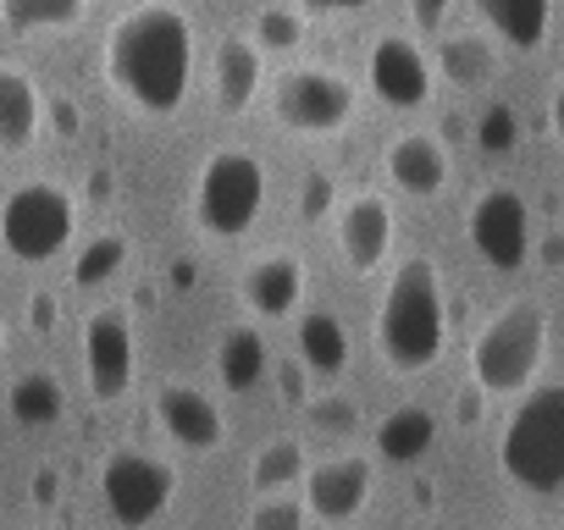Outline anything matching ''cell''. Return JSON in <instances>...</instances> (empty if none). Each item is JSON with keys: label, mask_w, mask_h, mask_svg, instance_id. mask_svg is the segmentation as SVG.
Returning <instances> with one entry per match:
<instances>
[{"label": "cell", "mask_w": 564, "mask_h": 530, "mask_svg": "<svg viewBox=\"0 0 564 530\" xmlns=\"http://www.w3.org/2000/svg\"><path fill=\"white\" fill-rule=\"evenodd\" d=\"M100 73L117 89V100H128L139 117L183 111L194 89V23L172 0H144L106 29Z\"/></svg>", "instance_id": "6da1fadb"}, {"label": "cell", "mask_w": 564, "mask_h": 530, "mask_svg": "<svg viewBox=\"0 0 564 530\" xmlns=\"http://www.w3.org/2000/svg\"><path fill=\"white\" fill-rule=\"evenodd\" d=\"M443 343H448L443 277L426 254H410L393 265V277L377 299V354L393 376H421L437 365Z\"/></svg>", "instance_id": "7a4b0ae2"}, {"label": "cell", "mask_w": 564, "mask_h": 530, "mask_svg": "<svg viewBox=\"0 0 564 530\" xmlns=\"http://www.w3.org/2000/svg\"><path fill=\"white\" fill-rule=\"evenodd\" d=\"M547 360V310L520 294L509 299L470 343V387L481 398H520L536 387Z\"/></svg>", "instance_id": "3957f363"}, {"label": "cell", "mask_w": 564, "mask_h": 530, "mask_svg": "<svg viewBox=\"0 0 564 530\" xmlns=\"http://www.w3.org/2000/svg\"><path fill=\"white\" fill-rule=\"evenodd\" d=\"M498 470L520 492H536V497L564 492V382H542L520 393L498 437Z\"/></svg>", "instance_id": "277c9868"}, {"label": "cell", "mask_w": 564, "mask_h": 530, "mask_svg": "<svg viewBox=\"0 0 564 530\" xmlns=\"http://www.w3.org/2000/svg\"><path fill=\"white\" fill-rule=\"evenodd\" d=\"M265 194H271V177H265L260 155H249V150H216L194 172L188 210H194V227L205 238L232 243V238H243L254 227V216L265 210Z\"/></svg>", "instance_id": "5b68a950"}, {"label": "cell", "mask_w": 564, "mask_h": 530, "mask_svg": "<svg viewBox=\"0 0 564 530\" xmlns=\"http://www.w3.org/2000/svg\"><path fill=\"white\" fill-rule=\"evenodd\" d=\"M73 232H78V199H73V188H62L51 177L18 183L0 199V249L23 265L56 260L73 243Z\"/></svg>", "instance_id": "8992f818"}, {"label": "cell", "mask_w": 564, "mask_h": 530, "mask_svg": "<svg viewBox=\"0 0 564 530\" xmlns=\"http://www.w3.org/2000/svg\"><path fill=\"white\" fill-rule=\"evenodd\" d=\"M271 117L300 139H333L355 122V84L327 67H294L271 84Z\"/></svg>", "instance_id": "52a82bcc"}, {"label": "cell", "mask_w": 564, "mask_h": 530, "mask_svg": "<svg viewBox=\"0 0 564 530\" xmlns=\"http://www.w3.org/2000/svg\"><path fill=\"white\" fill-rule=\"evenodd\" d=\"M172 492H177V475H172V464L155 459V453L117 448V453L100 464V497H106L111 519L128 525V530L161 519V508L172 503Z\"/></svg>", "instance_id": "ba28073f"}, {"label": "cell", "mask_w": 564, "mask_h": 530, "mask_svg": "<svg viewBox=\"0 0 564 530\" xmlns=\"http://www.w3.org/2000/svg\"><path fill=\"white\" fill-rule=\"evenodd\" d=\"M465 227H470L476 254L492 265V272H520V265L531 260V243H536L531 238V205L514 188H481Z\"/></svg>", "instance_id": "9c48e42d"}, {"label": "cell", "mask_w": 564, "mask_h": 530, "mask_svg": "<svg viewBox=\"0 0 564 530\" xmlns=\"http://www.w3.org/2000/svg\"><path fill=\"white\" fill-rule=\"evenodd\" d=\"M139 376V343L133 321L122 310H95L84 327V382L95 404H117Z\"/></svg>", "instance_id": "30bf717a"}, {"label": "cell", "mask_w": 564, "mask_h": 530, "mask_svg": "<svg viewBox=\"0 0 564 530\" xmlns=\"http://www.w3.org/2000/svg\"><path fill=\"white\" fill-rule=\"evenodd\" d=\"M366 89L388 106V111H421L432 100V62L410 34H382L371 40L366 56Z\"/></svg>", "instance_id": "8fae6325"}, {"label": "cell", "mask_w": 564, "mask_h": 530, "mask_svg": "<svg viewBox=\"0 0 564 530\" xmlns=\"http://www.w3.org/2000/svg\"><path fill=\"white\" fill-rule=\"evenodd\" d=\"M333 232H338V254L355 277H371L377 265L388 260L393 249V210L382 194H355V199H338L333 210Z\"/></svg>", "instance_id": "7c38bea8"}, {"label": "cell", "mask_w": 564, "mask_h": 530, "mask_svg": "<svg viewBox=\"0 0 564 530\" xmlns=\"http://www.w3.org/2000/svg\"><path fill=\"white\" fill-rule=\"evenodd\" d=\"M371 492H377V470H371V459H360V453H338V459H327V464L311 470L305 508H311V519H322V525H349V519L366 514Z\"/></svg>", "instance_id": "4fadbf2b"}, {"label": "cell", "mask_w": 564, "mask_h": 530, "mask_svg": "<svg viewBox=\"0 0 564 530\" xmlns=\"http://www.w3.org/2000/svg\"><path fill=\"white\" fill-rule=\"evenodd\" d=\"M155 426H161L177 448H188V453H216V448L227 442V415H221V404L205 398L199 387H177V382L155 393Z\"/></svg>", "instance_id": "5bb4252c"}, {"label": "cell", "mask_w": 564, "mask_h": 530, "mask_svg": "<svg viewBox=\"0 0 564 530\" xmlns=\"http://www.w3.org/2000/svg\"><path fill=\"white\" fill-rule=\"evenodd\" d=\"M238 299L260 321H289L305 299V265L294 254H254L238 277Z\"/></svg>", "instance_id": "9a60e30c"}, {"label": "cell", "mask_w": 564, "mask_h": 530, "mask_svg": "<svg viewBox=\"0 0 564 530\" xmlns=\"http://www.w3.org/2000/svg\"><path fill=\"white\" fill-rule=\"evenodd\" d=\"M382 172H388V183L399 194L437 199L448 188V177H454V155H448V144L437 133H399L388 144V155H382Z\"/></svg>", "instance_id": "2e32d148"}, {"label": "cell", "mask_w": 564, "mask_h": 530, "mask_svg": "<svg viewBox=\"0 0 564 530\" xmlns=\"http://www.w3.org/2000/svg\"><path fill=\"white\" fill-rule=\"evenodd\" d=\"M210 95H216V111L221 117H243L260 95V45L243 40V34H227L216 45V62H210Z\"/></svg>", "instance_id": "e0dca14e"}, {"label": "cell", "mask_w": 564, "mask_h": 530, "mask_svg": "<svg viewBox=\"0 0 564 530\" xmlns=\"http://www.w3.org/2000/svg\"><path fill=\"white\" fill-rule=\"evenodd\" d=\"M40 122H45L40 84L23 67H0V150L23 155L40 139Z\"/></svg>", "instance_id": "ac0fdd59"}, {"label": "cell", "mask_w": 564, "mask_h": 530, "mask_svg": "<svg viewBox=\"0 0 564 530\" xmlns=\"http://www.w3.org/2000/svg\"><path fill=\"white\" fill-rule=\"evenodd\" d=\"M476 12L503 45L536 51L547 40V23H553V0H476Z\"/></svg>", "instance_id": "d6986e66"}, {"label": "cell", "mask_w": 564, "mask_h": 530, "mask_svg": "<svg viewBox=\"0 0 564 530\" xmlns=\"http://www.w3.org/2000/svg\"><path fill=\"white\" fill-rule=\"evenodd\" d=\"M437 73L448 89H487L498 78V45L487 34H448L437 45Z\"/></svg>", "instance_id": "ffe728a7"}, {"label": "cell", "mask_w": 564, "mask_h": 530, "mask_svg": "<svg viewBox=\"0 0 564 530\" xmlns=\"http://www.w3.org/2000/svg\"><path fill=\"white\" fill-rule=\"evenodd\" d=\"M265 371H271V360H265V338H260L254 327H232V332H221V343H216V376H221L227 393H249V387H260Z\"/></svg>", "instance_id": "44dd1931"}, {"label": "cell", "mask_w": 564, "mask_h": 530, "mask_svg": "<svg viewBox=\"0 0 564 530\" xmlns=\"http://www.w3.org/2000/svg\"><path fill=\"white\" fill-rule=\"evenodd\" d=\"M300 365L316 371V376H338L349 365V332L333 310L300 316Z\"/></svg>", "instance_id": "7402d4cb"}, {"label": "cell", "mask_w": 564, "mask_h": 530, "mask_svg": "<svg viewBox=\"0 0 564 530\" xmlns=\"http://www.w3.org/2000/svg\"><path fill=\"white\" fill-rule=\"evenodd\" d=\"M432 442H437V420H432V409H415V404L393 409V415L377 426V453L393 459V464H415V459H426Z\"/></svg>", "instance_id": "603a6c76"}, {"label": "cell", "mask_w": 564, "mask_h": 530, "mask_svg": "<svg viewBox=\"0 0 564 530\" xmlns=\"http://www.w3.org/2000/svg\"><path fill=\"white\" fill-rule=\"evenodd\" d=\"M89 12V0H0V18L12 34H62L78 29Z\"/></svg>", "instance_id": "cb8c5ba5"}, {"label": "cell", "mask_w": 564, "mask_h": 530, "mask_svg": "<svg viewBox=\"0 0 564 530\" xmlns=\"http://www.w3.org/2000/svg\"><path fill=\"white\" fill-rule=\"evenodd\" d=\"M305 448L294 442V437H271L260 453H254V464H249V486L260 492V497H271V492H289V486H300L305 481Z\"/></svg>", "instance_id": "d4e9b609"}, {"label": "cell", "mask_w": 564, "mask_h": 530, "mask_svg": "<svg viewBox=\"0 0 564 530\" xmlns=\"http://www.w3.org/2000/svg\"><path fill=\"white\" fill-rule=\"evenodd\" d=\"M7 409H12L18 426H51V420H62V409H67V404H62V382L45 376V371H29V376L12 382Z\"/></svg>", "instance_id": "484cf974"}, {"label": "cell", "mask_w": 564, "mask_h": 530, "mask_svg": "<svg viewBox=\"0 0 564 530\" xmlns=\"http://www.w3.org/2000/svg\"><path fill=\"white\" fill-rule=\"evenodd\" d=\"M122 260H128V238H122V232H100L95 243L78 249L73 283H78V288H100V283L117 277V265H122Z\"/></svg>", "instance_id": "4316f807"}, {"label": "cell", "mask_w": 564, "mask_h": 530, "mask_svg": "<svg viewBox=\"0 0 564 530\" xmlns=\"http://www.w3.org/2000/svg\"><path fill=\"white\" fill-rule=\"evenodd\" d=\"M254 45L271 51V56H289L305 45V12L300 7H265L254 18Z\"/></svg>", "instance_id": "83f0119b"}, {"label": "cell", "mask_w": 564, "mask_h": 530, "mask_svg": "<svg viewBox=\"0 0 564 530\" xmlns=\"http://www.w3.org/2000/svg\"><path fill=\"white\" fill-rule=\"evenodd\" d=\"M305 525H311L305 497H282V492L260 497L254 514H249V530H305Z\"/></svg>", "instance_id": "f1b7e54d"}, {"label": "cell", "mask_w": 564, "mask_h": 530, "mask_svg": "<svg viewBox=\"0 0 564 530\" xmlns=\"http://www.w3.org/2000/svg\"><path fill=\"white\" fill-rule=\"evenodd\" d=\"M476 144H481L487 155H509V150L520 144V117H514L503 100H492V106L476 117Z\"/></svg>", "instance_id": "f546056e"}, {"label": "cell", "mask_w": 564, "mask_h": 530, "mask_svg": "<svg viewBox=\"0 0 564 530\" xmlns=\"http://www.w3.org/2000/svg\"><path fill=\"white\" fill-rule=\"evenodd\" d=\"M305 409H311V426L327 437H355V426H360V409L349 398H311Z\"/></svg>", "instance_id": "4dcf8cb0"}, {"label": "cell", "mask_w": 564, "mask_h": 530, "mask_svg": "<svg viewBox=\"0 0 564 530\" xmlns=\"http://www.w3.org/2000/svg\"><path fill=\"white\" fill-rule=\"evenodd\" d=\"M300 210H305L311 221H322V216L338 210V205H333V177H327V172H311V177H305V188H300Z\"/></svg>", "instance_id": "1f68e13d"}, {"label": "cell", "mask_w": 564, "mask_h": 530, "mask_svg": "<svg viewBox=\"0 0 564 530\" xmlns=\"http://www.w3.org/2000/svg\"><path fill=\"white\" fill-rule=\"evenodd\" d=\"M454 0H410V23L421 34H443V18H448Z\"/></svg>", "instance_id": "d6a6232c"}, {"label": "cell", "mask_w": 564, "mask_h": 530, "mask_svg": "<svg viewBox=\"0 0 564 530\" xmlns=\"http://www.w3.org/2000/svg\"><path fill=\"white\" fill-rule=\"evenodd\" d=\"M45 117H51V128H56L62 139H78V106H73L67 95H51V100H45Z\"/></svg>", "instance_id": "836d02e7"}, {"label": "cell", "mask_w": 564, "mask_h": 530, "mask_svg": "<svg viewBox=\"0 0 564 530\" xmlns=\"http://www.w3.org/2000/svg\"><path fill=\"white\" fill-rule=\"evenodd\" d=\"M371 0H300L305 18H349V12H366Z\"/></svg>", "instance_id": "e575fe53"}, {"label": "cell", "mask_w": 564, "mask_h": 530, "mask_svg": "<svg viewBox=\"0 0 564 530\" xmlns=\"http://www.w3.org/2000/svg\"><path fill=\"white\" fill-rule=\"evenodd\" d=\"M276 382H282V398H289L294 409H305V404H311V398H305V365H300V360L282 365V371H276Z\"/></svg>", "instance_id": "d590c367"}, {"label": "cell", "mask_w": 564, "mask_h": 530, "mask_svg": "<svg viewBox=\"0 0 564 530\" xmlns=\"http://www.w3.org/2000/svg\"><path fill=\"white\" fill-rule=\"evenodd\" d=\"M56 310H62V305H56L51 294H34V299H29V327H34V332H51V327H56Z\"/></svg>", "instance_id": "8d00e7d4"}, {"label": "cell", "mask_w": 564, "mask_h": 530, "mask_svg": "<svg viewBox=\"0 0 564 530\" xmlns=\"http://www.w3.org/2000/svg\"><path fill=\"white\" fill-rule=\"evenodd\" d=\"M547 133L564 144V78L553 84V95H547Z\"/></svg>", "instance_id": "74e56055"}, {"label": "cell", "mask_w": 564, "mask_h": 530, "mask_svg": "<svg viewBox=\"0 0 564 530\" xmlns=\"http://www.w3.org/2000/svg\"><path fill=\"white\" fill-rule=\"evenodd\" d=\"M56 486H62V481H56V470H40V475H34V503H45V508H51V503L62 497Z\"/></svg>", "instance_id": "f35d334b"}, {"label": "cell", "mask_w": 564, "mask_h": 530, "mask_svg": "<svg viewBox=\"0 0 564 530\" xmlns=\"http://www.w3.org/2000/svg\"><path fill=\"white\" fill-rule=\"evenodd\" d=\"M542 254V265H564V232H547L542 243H531Z\"/></svg>", "instance_id": "ab89813d"}, {"label": "cell", "mask_w": 564, "mask_h": 530, "mask_svg": "<svg viewBox=\"0 0 564 530\" xmlns=\"http://www.w3.org/2000/svg\"><path fill=\"white\" fill-rule=\"evenodd\" d=\"M459 420H465V426H476V420H481V393H476V387L459 398Z\"/></svg>", "instance_id": "60d3db41"}, {"label": "cell", "mask_w": 564, "mask_h": 530, "mask_svg": "<svg viewBox=\"0 0 564 530\" xmlns=\"http://www.w3.org/2000/svg\"><path fill=\"white\" fill-rule=\"evenodd\" d=\"M0 354H7V327H0Z\"/></svg>", "instance_id": "b9f144b4"}]
</instances>
